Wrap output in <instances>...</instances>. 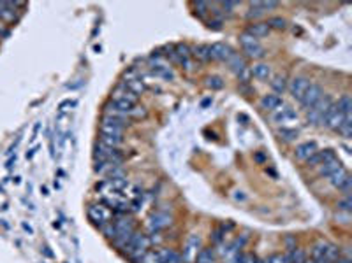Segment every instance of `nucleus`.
Listing matches in <instances>:
<instances>
[{"mask_svg":"<svg viewBox=\"0 0 352 263\" xmlns=\"http://www.w3.org/2000/svg\"><path fill=\"white\" fill-rule=\"evenodd\" d=\"M125 130V120L120 118H111V116H104L101 121V133L102 135H118L121 137Z\"/></svg>","mask_w":352,"mask_h":263,"instance_id":"39448f33","label":"nucleus"},{"mask_svg":"<svg viewBox=\"0 0 352 263\" xmlns=\"http://www.w3.org/2000/svg\"><path fill=\"white\" fill-rule=\"evenodd\" d=\"M95 162H113V164H121V153L118 149L108 148L104 144H97L95 151H93Z\"/></svg>","mask_w":352,"mask_h":263,"instance_id":"0eeeda50","label":"nucleus"},{"mask_svg":"<svg viewBox=\"0 0 352 263\" xmlns=\"http://www.w3.org/2000/svg\"><path fill=\"white\" fill-rule=\"evenodd\" d=\"M340 258V249L328 240H319L312 249V260L315 263H335Z\"/></svg>","mask_w":352,"mask_h":263,"instance_id":"f257e3e1","label":"nucleus"},{"mask_svg":"<svg viewBox=\"0 0 352 263\" xmlns=\"http://www.w3.org/2000/svg\"><path fill=\"white\" fill-rule=\"evenodd\" d=\"M263 14H264V12L261 11L259 7H255V5L250 2V11L247 12V18H250V20H252V18H259V16H263Z\"/></svg>","mask_w":352,"mask_h":263,"instance_id":"37998d69","label":"nucleus"},{"mask_svg":"<svg viewBox=\"0 0 352 263\" xmlns=\"http://www.w3.org/2000/svg\"><path fill=\"white\" fill-rule=\"evenodd\" d=\"M148 246H150V239L146 235H143V233H139V231H134L132 235L129 237V240H127V244L123 246V251H125L130 258L138 260L145 255Z\"/></svg>","mask_w":352,"mask_h":263,"instance_id":"f03ea898","label":"nucleus"},{"mask_svg":"<svg viewBox=\"0 0 352 263\" xmlns=\"http://www.w3.org/2000/svg\"><path fill=\"white\" fill-rule=\"evenodd\" d=\"M252 76L257 77V79H261V81L270 79V77H272V67L266 64L254 65V67H252Z\"/></svg>","mask_w":352,"mask_h":263,"instance_id":"a878e982","label":"nucleus"},{"mask_svg":"<svg viewBox=\"0 0 352 263\" xmlns=\"http://www.w3.org/2000/svg\"><path fill=\"white\" fill-rule=\"evenodd\" d=\"M171 221H173V218H171V214H167V212H154V214L148 218V230L152 231V233H155V231H160L162 228H166L171 225Z\"/></svg>","mask_w":352,"mask_h":263,"instance_id":"9b49d317","label":"nucleus"},{"mask_svg":"<svg viewBox=\"0 0 352 263\" xmlns=\"http://www.w3.org/2000/svg\"><path fill=\"white\" fill-rule=\"evenodd\" d=\"M152 74L157 77H162V79L166 81H173L174 79V72L169 65H164V64H154L152 65Z\"/></svg>","mask_w":352,"mask_h":263,"instance_id":"4be33fe9","label":"nucleus"},{"mask_svg":"<svg viewBox=\"0 0 352 263\" xmlns=\"http://www.w3.org/2000/svg\"><path fill=\"white\" fill-rule=\"evenodd\" d=\"M245 33H248V35L254 37V39H259V37H266L268 33H270V27H268L266 23H252Z\"/></svg>","mask_w":352,"mask_h":263,"instance_id":"b1692460","label":"nucleus"},{"mask_svg":"<svg viewBox=\"0 0 352 263\" xmlns=\"http://www.w3.org/2000/svg\"><path fill=\"white\" fill-rule=\"evenodd\" d=\"M220 7L224 9V12H233V9L239 7V2H222Z\"/></svg>","mask_w":352,"mask_h":263,"instance_id":"c03bdc74","label":"nucleus"},{"mask_svg":"<svg viewBox=\"0 0 352 263\" xmlns=\"http://www.w3.org/2000/svg\"><path fill=\"white\" fill-rule=\"evenodd\" d=\"M158 255V263H182V258L176 251L173 249H160L157 251Z\"/></svg>","mask_w":352,"mask_h":263,"instance_id":"393cba45","label":"nucleus"},{"mask_svg":"<svg viewBox=\"0 0 352 263\" xmlns=\"http://www.w3.org/2000/svg\"><path fill=\"white\" fill-rule=\"evenodd\" d=\"M308 84H310V79H308V77L298 76L291 81V84H289V92H291V95L294 97L296 100H301L303 93L307 92Z\"/></svg>","mask_w":352,"mask_h":263,"instance_id":"2eb2a0df","label":"nucleus"},{"mask_svg":"<svg viewBox=\"0 0 352 263\" xmlns=\"http://www.w3.org/2000/svg\"><path fill=\"white\" fill-rule=\"evenodd\" d=\"M36 149H37V148H32L29 153H27V160H30V158H32V156H34V153H36Z\"/></svg>","mask_w":352,"mask_h":263,"instance_id":"603ef678","label":"nucleus"},{"mask_svg":"<svg viewBox=\"0 0 352 263\" xmlns=\"http://www.w3.org/2000/svg\"><path fill=\"white\" fill-rule=\"evenodd\" d=\"M139 97L136 93H132L125 84L121 83L120 86H117V90L111 95V100H127V102H132V104H138Z\"/></svg>","mask_w":352,"mask_h":263,"instance_id":"a211bd4d","label":"nucleus"},{"mask_svg":"<svg viewBox=\"0 0 352 263\" xmlns=\"http://www.w3.org/2000/svg\"><path fill=\"white\" fill-rule=\"evenodd\" d=\"M283 105V100L280 95H276V93H268V95H264L263 99H261V107L266 109V111H276V109H280Z\"/></svg>","mask_w":352,"mask_h":263,"instance_id":"6ab92c4d","label":"nucleus"},{"mask_svg":"<svg viewBox=\"0 0 352 263\" xmlns=\"http://www.w3.org/2000/svg\"><path fill=\"white\" fill-rule=\"evenodd\" d=\"M86 214H88L90 221L95 223L97 227H104V225L113 221V211L106 207L104 203H93V205H90Z\"/></svg>","mask_w":352,"mask_h":263,"instance_id":"20e7f679","label":"nucleus"},{"mask_svg":"<svg viewBox=\"0 0 352 263\" xmlns=\"http://www.w3.org/2000/svg\"><path fill=\"white\" fill-rule=\"evenodd\" d=\"M255 263H263V260H259V258H257V260H255Z\"/></svg>","mask_w":352,"mask_h":263,"instance_id":"5fc2aeb1","label":"nucleus"},{"mask_svg":"<svg viewBox=\"0 0 352 263\" xmlns=\"http://www.w3.org/2000/svg\"><path fill=\"white\" fill-rule=\"evenodd\" d=\"M239 42L243 46V51L247 53V56H250V58H263L264 56V48L257 42V39L250 37L248 33H241Z\"/></svg>","mask_w":352,"mask_h":263,"instance_id":"6e6552de","label":"nucleus"},{"mask_svg":"<svg viewBox=\"0 0 352 263\" xmlns=\"http://www.w3.org/2000/svg\"><path fill=\"white\" fill-rule=\"evenodd\" d=\"M196 9L199 11V14H206L208 9H210V4H206V2H196Z\"/></svg>","mask_w":352,"mask_h":263,"instance_id":"49530a36","label":"nucleus"},{"mask_svg":"<svg viewBox=\"0 0 352 263\" xmlns=\"http://www.w3.org/2000/svg\"><path fill=\"white\" fill-rule=\"evenodd\" d=\"M123 84H125L132 93H136L138 97H139V93L145 92V83H143L139 77L132 76V72H130V74H125V81H123Z\"/></svg>","mask_w":352,"mask_h":263,"instance_id":"412c9836","label":"nucleus"},{"mask_svg":"<svg viewBox=\"0 0 352 263\" xmlns=\"http://www.w3.org/2000/svg\"><path fill=\"white\" fill-rule=\"evenodd\" d=\"M268 27L270 28H276V30H283V28L287 27V21L283 20V18H280V16H273V18H270L268 20Z\"/></svg>","mask_w":352,"mask_h":263,"instance_id":"c9c22d12","label":"nucleus"},{"mask_svg":"<svg viewBox=\"0 0 352 263\" xmlns=\"http://www.w3.org/2000/svg\"><path fill=\"white\" fill-rule=\"evenodd\" d=\"M101 230H102V233L108 237V239H115V237H117V230H115L113 221L108 223V225H104V227H101Z\"/></svg>","mask_w":352,"mask_h":263,"instance_id":"ea45409f","label":"nucleus"},{"mask_svg":"<svg viewBox=\"0 0 352 263\" xmlns=\"http://www.w3.org/2000/svg\"><path fill=\"white\" fill-rule=\"evenodd\" d=\"M139 263H158L157 251H146L145 255L139 258Z\"/></svg>","mask_w":352,"mask_h":263,"instance_id":"4c0bfd02","label":"nucleus"},{"mask_svg":"<svg viewBox=\"0 0 352 263\" xmlns=\"http://www.w3.org/2000/svg\"><path fill=\"white\" fill-rule=\"evenodd\" d=\"M141 205H143V202H141V197H138V198H134L132 202H129V209H132L134 212L141 211Z\"/></svg>","mask_w":352,"mask_h":263,"instance_id":"a18cd8bd","label":"nucleus"},{"mask_svg":"<svg viewBox=\"0 0 352 263\" xmlns=\"http://www.w3.org/2000/svg\"><path fill=\"white\" fill-rule=\"evenodd\" d=\"M18 7H25L23 2H5L0 0V21L2 23H14L18 20Z\"/></svg>","mask_w":352,"mask_h":263,"instance_id":"423d86ee","label":"nucleus"},{"mask_svg":"<svg viewBox=\"0 0 352 263\" xmlns=\"http://www.w3.org/2000/svg\"><path fill=\"white\" fill-rule=\"evenodd\" d=\"M331 105H333L331 99H329V97H326V95H322V99H320L319 102L313 105V107L308 109V112H307L308 123L322 125L324 123V116H326V112L329 111V107H331Z\"/></svg>","mask_w":352,"mask_h":263,"instance_id":"7ed1b4c3","label":"nucleus"},{"mask_svg":"<svg viewBox=\"0 0 352 263\" xmlns=\"http://www.w3.org/2000/svg\"><path fill=\"white\" fill-rule=\"evenodd\" d=\"M322 95H324V92H322V88L319 86V84H315V83H310L308 84V88H307V92L303 93V97H301V105H303L305 109H310V107H313V105L319 102L320 99H322Z\"/></svg>","mask_w":352,"mask_h":263,"instance_id":"1a4fd4ad","label":"nucleus"},{"mask_svg":"<svg viewBox=\"0 0 352 263\" xmlns=\"http://www.w3.org/2000/svg\"><path fill=\"white\" fill-rule=\"evenodd\" d=\"M351 207H352V198L351 195H345L344 198L338 202V211H344V212H351Z\"/></svg>","mask_w":352,"mask_h":263,"instance_id":"58836bf2","label":"nucleus"},{"mask_svg":"<svg viewBox=\"0 0 352 263\" xmlns=\"http://www.w3.org/2000/svg\"><path fill=\"white\" fill-rule=\"evenodd\" d=\"M305 263H315L313 260H305Z\"/></svg>","mask_w":352,"mask_h":263,"instance_id":"864d4df0","label":"nucleus"},{"mask_svg":"<svg viewBox=\"0 0 352 263\" xmlns=\"http://www.w3.org/2000/svg\"><path fill=\"white\" fill-rule=\"evenodd\" d=\"M338 132H340L345 139H351V137H352V116L345 118L344 123L340 125V128H338Z\"/></svg>","mask_w":352,"mask_h":263,"instance_id":"f704fd0d","label":"nucleus"},{"mask_svg":"<svg viewBox=\"0 0 352 263\" xmlns=\"http://www.w3.org/2000/svg\"><path fill=\"white\" fill-rule=\"evenodd\" d=\"M206 86L211 90H220V88H224V79L219 76H210L206 79Z\"/></svg>","mask_w":352,"mask_h":263,"instance_id":"e433bc0d","label":"nucleus"},{"mask_svg":"<svg viewBox=\"0 0 352 263\" xmlns=\"http://www.w3.org/2000/svg\"><path fill=\"white\" fill-rule=\"evenodd\" d=\"M252 4H254L255 7H259L263 12H266L268 9H275V7H278V2H252Z\"/></svg>","mask_w":352,"mask_h":263,"instance_id":"a19ab883","label":"nucleus"},{"mask_svg":"<svg viewBox=\"0 0 352 263\" xmlns=\"http://www.w3.org/2000/svg\"><path fill=\"white\" fill-rule=\"evenodd\" d=\"M273 121H275L276 125H280L282 128H287L291 123L298 121V112L292 107H289V105H283L282 109H276V111L273 112Z\"/></svg>","mask_w":352,"mask_h":263,"instance_id":"9d476101","label":"nucleus"},{"mask_svg":"<svg viewBox=\"0 0 352 263\" xmlns=\"http://www.w3.org/2000/svg\"><path fill=\"white\" fill-rule=\"evenodd\" d=\"M7 35H9L7 25L2 23V21H0V37H7Z\"/></svg>","mask_w":352,"mask_h":263,"instance_id":"de8ad7c7","label":"nucleus"},{"mask_svg":"<svg viewBox=\"0 0 352 263\" xmlns=\"http://www.w3.org/2000/svg\"><path fill=\"white\" fill-rule=\"evenodd\" d=\"M335 105L340 109V112L345 116V118H349V116H351V112H352V99L349 95H342Z\"/></svg>","mask_w":352,"mask_h":263,"instance_id":"c85d7f7f","label":"nucleus"},{"mask_svg":"<svg viewBox=\"0 0 352 263\" xmlns=\"http://www.w3.org/2000/svg\"><path fill=\"white\" fill-rule=\"evenodd\" d=\"M101 142L104 144V146H108V148L118 149V146L123 142V139L118 137V135H102L101 133Z\"/></svg>","mask_w":352,"mask_h":263,"instance_id":"7c9ffc66","label":"nucleus"},{"mask_svg":"<svg viewBox=\"0 0 352 263\" xmlns=\"http://www.w3.org/2000/svg\"><path fill=\"white\" fill-rule=\"evenodd\" d=\"M344 120H345V116L340 112V109L333 104L331 107H329V111L326 112V116H324V123L322 125H326L329 130H336V132H338L340 125L344 123Z\"/></svg>","mask_w":352,"mask_h":263,"instance_id":"ddd939ff","label":"nucleus"},{"mask_svg":"<svg viewBox=\"0 0 352 263\" xmlns=\"http://www.w3.org/2000/svg\"><path fill=\"white\" fill-rule=\"evenodd\" d=\"M335 158H336V155L333 149H324V151L313 153L307 162H308V165H312V167H319V165L326 164V162H331V160H335Z\"/></svg>","mask_w":352,"mask_h":263,"instance_id":"f3484780","label":"nucleus"},{"mask_svg":"<svg viewBox=\"0 0 352 263\" xmlns=\"http://www.w3.org/2000/svg\"><path fill=\"white\" fill-rule=\"evenodd\" d=\"M12 164H16V156H14V158H11V160H9V162H7V165H5V167H7V168H12Z\"/></svg>","mask_w":352,"mask_h":263,"instance_id":"3c124183","label":"nucleus"},{"mask_svg":"<svg viewBox=\"0 0 352 263\" xmlns=\"http://www.w3.org/2000/svg\"><path fill=\"white\" fill-rule=\"evenodd\" d=\"M213 249L208 247V249H201V251L196 255V262L197 263H213Z\"/></svg>","mask_w":352,"mask_h":263,"instance_id":"473e14b6","label":"nucleus"},{"mask_svg":"<svg viewBox=\"0 0 352 263\" xmlns=\"http://www.w3.org/2000/svg\"><path fill=\"white\" fill-rule=\"evenodd\" d=\"M21 227H23V230H25V231H29L30 235H32V233H34V228H32V227H30V225L23 223V225H21Z\"/></svg>","mask_w":352,"mask_h":263,"instance_id":"8fccbe9b","label":"nucleus"},{"mask_svg":"<svg viewBox=\"0 0 352 263\" xmlns=\"http://www.w3.org/2000/svg\"><path fill=\"white\" fill-rule=\"evenodd\" d=\"M263 263H289V262L283 255H272L268 256L266 260H263Z\"/></svg>","mask_w":352,"mask_h":263,"instance_id":"79ce46f5","label":"nucleus"},{"mask_svg":"<svg viewBox=\"0 0 352 263\" xmlns=\"http://www.w3.org/2000/svg\"><path fill=\"white\" fill-rule=\"evenodd\" d=\"M347 177H349V172L345 170L344 167H340L338 170H335L331 175H329V184H331L333 188H336V190H340L342 184L347 181Z\"/></svg>","mask_w":352,"mask_h":263,"instance_id":"5701e85b","label":"nucleus"},{"mask_svg":"<svg viewBox=\"0 0 352 263\" xmlns=\"http://www.w3.org/2000/svg\"><path fill=\"white\" fill-rule=\"evenodd\" d=\"M298 135H300V132L296 130V128H282V130H278V137L282 140H285V142H292V140L298 139Z\"/></svg>","mask_w":352,"mask_h":263,"instance_id":"c756f323","label":"nucleus"},{"mask_svg":"<svg viewBox=\"0 0 352 263\" xmlns=\"http://www.w3.org/2000/svg\"><path fill=\"white\" fill-rule=\"evenodd\" d=\"M210 28H215V30H220V21H210Z\"/></svg>","mask_w":352,"mask_h":263,"instance_id":"09e8293b","label":"nucleus"},{"mask_svg":"<svg viewBox=\"0 0 352 263\" xmlns=\"http://www.w3.org/2000/svg\"><path fill=\"white\" fill-rule=\"evenodd\" d=\"M192 55L197 58V60L201 62H208L211 60V55H210V46L208 44H197V46H194V48L191 49Z\"/></svg>","mask_w":352,"mask_h":263,"instance_id":"bb28decb","label":"nucleus"},{"mask_svg":"<svg viewBox=\"0 0 352 263\" xmlns=\"http://www.w3.org/2000/svg\"><path fill=\"white\" fill-rule=\"evenodd\" d=\"M272 88L275 90L276 95H282V93L285 92V88H287V83H285V79H283L282 76H275L272 81Z\"/></svg>","mask_w":352,"mask_h":263,"instance_id":"72a5a7b5","label":"nucleus"},{"mask_svg":"<svg viewBox=\"0 0 352 263\" xmlns=\"http://www.w3.org/2000/svg\"><path fill=\"white\" fill-rule=\"evenodd\" d=\"M340 167H342V164L338 162V158H335V160H331V162H326V164L319 165V174L324 175V177H329L333 172L338 170Z\"/></svg>","mask_w":352,"mask_h":263,"instance_id":"cd10ccee","label":"nucleus"},{"mask_svg":"<svg viewBox=\"0 0 352 263\" xmlns=\"http://www.w3.org/2000/svg\"><path fill=\"white\" fill-rule=\"evenodd\" d=\"M199 246H201V237L196 235V233L187 239V246H185V260L187 262H191V260L197 255Z\"/></svg>","mask_w":352,"mask_h":263,"instance_id":"aec40b11","label":"nucleus"},{"mask_svg":"<svg viewBox=\"0 0 352 263\" xmlns=\"http://www.w3.org/2000/svg\"><path fill=\"white\" fill-rule=\"evenodd\" d=\"M227 64H229L231 70L235 72L236 76H238L239 79L243 81V83H247V81H248V76H250V74H248L247 64H245V60H243L241 56L236 55V53H235V56H233V58H231L229 62H227Z\"/></svg>","mask_w":352,"mask_h":263,"instance_id":"4468645a","label":"nucleus"},{"mask_svg":"<svg viewBox=\"0 0 352 263\" xmlns=\"http://www.w3.org/2000/svg\"><path fill=\"white\" fill-rule=\"evenodd\" d=\"M317 151H319V149H317V144L313 142V140H308V142H301L296 146L294 155H296V158L301 160V162H307V160Z\"/></svg>","mask_w":352,"mask_h":263,"instance_id":"dca6fc26","label":"nucleus"},{"mask_svg":"<svg viewBox=\"0 0 352 263\" xmlns=\"http://www.w3.org/2000/svg\"><path fill=\"white\" fill-rule=\"evenodd\" d=\"M210 55L211 60H220V62H229L235 56V51H233L231 46H227L224 42H215L210 46Z\"/></svg>","mask_w":352,"mask_h":263,"instance_id":"f8f14e48","label":"nucleus"},{"mask_svg":"<svg viewBox=\"0 0 352 263\" xmlns=\"http://www.w3.org/2000/svg\"><path fill=\"white\" fill-rule=\"evenodd\" d=\"M285 258H287L289 263H305V260H307V256H305V251L303 249H291V253L289 255H285Z\"/></svg>","mask_w":352,"mask_h":263,"instance_id":"2f4dec72","label":"nucleus"}]
</instances>
